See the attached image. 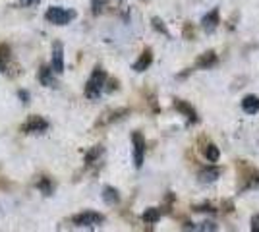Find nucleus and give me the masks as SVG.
I'll return each mask as SVG.
<instances>
[{
    "instance_id": "7",
    "label": "nucleus",
    "mask_w": 259,
    "mask_h": 232,
    "mask_svg": "<svg viewBox=\"0 0 259 232\" xmlns=\"http://www.w3.org/2000/svg\"><path fill=\"white\" fill-rule=\"evenodd\" d=\"M221 24V18H219V8H213L209 14H205L203 18H201V27H203V31L205 33H213L217 27Z\"/></svg>"
},
{
    "instance_id": "25",
    "label": "nucleus",
    "mask_w": 259,
    "mask_h": 232,
    "mask_svg": "<svg viewBox=\"0 0 259 232\" xmlns=\"http://www.w3.org/2000/svg\"><path fill=\"white\" fill-rule=\"evenodd\" d=\"M116 87H118V82H116V80H111V84L107 86V91H114Z\"/></svg>"
},
{
    "instance_id": "2",
    "label": "nucleus",
    "mask_w": 259,
    "mask_h": 232,
    "mask_svg": "<svg viewBox=\"0 0 259 232\" xmlns=\"http://www.w3.org/2000/svg\"><path fill=\"white\" fill-rule=\"evenodd\" d=\"M77 14L74 10H66V8H60V6H50L47 14H45V18H47V22L54 25H68L72 20H74Z\"/></svg>"
},
{
    "instance_id": "8",
    "label": "nucleus",
    "mask_w": 259,
    "mask_h": 232,
    "mask_svg": "<svg viewBox=\"0 0 259 232\" xmlns=\"http://www.w3.org/2000/svg\"><path fill=\"white\" fill-rule=\"evenodd\" d=\"M174 109L178 110V112H182V114H184L186 118H188V124H196L199 120L196 109H194L190 103L182 101V99H176V101H174Z\"/></svg>"
},
{
    "instance_id": "22",
    "label": "nucleus",
    "mask_w": 259,
    "mask_h": 232,
    "mask_svg": "<svg viewBox=\"0 0 259 232\" xmlns=\"http://www.w3.org/2000/svg\"><path fill=\"white\" fill-rule=\"evenodd\" d=\"M194 211H196V213H213V215L217 213V209L213 207L211 203H203V205H194Z\"/></svg>"
},
{
    "instance_id": "19",
    "label": "nucleus",
    "mask_w": 259,
    "mask_h": 232,
    "mask_svg": "<svg viewBox=\"0 0 259 232\" xmlns=\"http://www.w3.org/2000/svg\"><path fill=\"white\" fill-rule=\"evenodd\" d=\"M151 24H153V27H155L159 33H162L164 37H170V31H168V27L164 25V22H162L160 18H153V20H151Z\"/></svg>"
},
{
    "instance_id": "21",
    "label": "nucleus",
    "mask_w": 259,
    "mask_h": 232,
    "mask_svg": "<svg viewBox=\"0 0 259 232\" xmlns=\"http://www.w3.org/2000/svg\"><path fill=\"white\" fill-rule=\"evenodd\" d=\"M8 54H10L8 47H0V72H4V68H6V62H8Z\"/></svg>"
},
{
    "instance_id": "18",
    "label": "nucleus",
    "mask_w": 259,
    "mask_h": 232,
    "mask_svg": "<svg viewBox=\"0 0 259 232\" xmlns=\"http://www.w3.org/2000/svg\"><path fill=\"white\" fill-rule=\"evenodd\" d=\"M103 151H105V149H103L101 145H95L93 149H91V151H87L85 165H93V163H95V161H97L101 157V155H103Z\"/></svg>"
},
{
    "instance_id": "13",
    "label": "nucleus",
    "mask_w": 259,
    "mask_h": 232,
    "mask_svg": "<svg viewBox=\"0 0 259 232\" xmlns=\"http://www.w3.org/2000/svg\"><path fill=\"white\" fill-rule=\"evenodd\" d=\"M242 109L246 114H257L259 112V97L257 95H247L242 99Z\"/></svg>"
},
{
    "instance_id": "26",
    "label": "nucleus",
    "mask_w": 259,
    "mask_h": 232,
    "mask_svg": "<svg viewBox=\"0 0 259 232\" xmlns=\"http://www.w3.org/2000/svg\"><path fill=\"white\" fill-rule=\"evenodd\" d=\"M39 0H20V4L22 6H33V4H37Z\"/></svg>"
},
{
    "instance_id": "1",
    "label": "nucleus",
    "mask_w": 259,
    "mask_h": 232,
    "mask_svg": "<svg viewBox=\"0 0 259 232\" xmlns=\"http://www.w3.org/2000/svg\"><path fill=\"white\" fill-rule=\"evenodd\" d=\"M105 86H107V72L97 66L85 84V97L91 99V101L99 99L101 93H103V89H105Z\"/></svg>"
},
{
    "instance_id": "24",
    "label": "nucleus",
    "mask_w": 259,
    "mask_h": 232,
    "mask_svg": "<svg viewBox=\"0 0 259 232\" xmlns=\"http://www.w3.org/2000/svg\"><path fill=\"white\" fill-rule=\"evenodd\" d=\"M251 230L259 232V215H253V217H251Z\"/></svg>"
},
{
    "instance_id": "23",
    "label": "nucleus",
    "mask_w": 259,
    "mask_h": 232,
    "mask_svg": "<svg viewBox=\"0 0 259 232\" xmlns=\"http://www.w3.org/2000/svg\"><path fill=\"white\" fill-rule=\"evenodd\" d=\"M184 37H186V39H194V37H196V33H194V27H192V24H186V25H184Z\"/></svg>"
},
{
    "instance_id": "15",
    "label": "nucleus",
    "mask_w": 259,
    "mask_h": 232,
    "mask_svg": "<svg viewBox=\"0 0 259 232\" xmlns=\"http://www.w3.org/2000/svg\"><path fill=\"white\" fill-rule=\"evenodd\" d=\"M201 153H203V157L209 161V163H217V161L221 159V151H219V147L215 145V143H205V145L201 147Z\"/></svg>"
},
{
    "instance_id": "16",
    "label": "nucleus",
    "mask_w": 259,
    "mask_h": 232,
    "mask_svg": "<svg viewBox=\"0 0 259 232\" xmlns=\"http://www.w3.org/2000/svg\"><path fill=\"white\" fill-rule=\"evenodd\" d=\"M160 209H157V207H149V209H145L143 211V215H141V219H143V222H147V224H155L157 220L160 219Z\"/></svg>"
},
{
    "instance_id": "27",
    "label": "nucleus",
    "mask_w": 259,
    "mask_h": 232,
    "mask_svg": "<svg viewBox=\"0 0 259 232\" xmlns=\"http://www.w3.org/2000/svg\"><path fill=\"white\" fill-rule=\"evenodd\" d=\"M18 95H20V99H22V103H27V101H29V95H27L25 91H20Z\"/></svg>"
},
{
    "instance_id": "4",
    "label": "nucleus",
    "mask_w": 259,
    "mask_h": 232,
    "mask_svg": "<svg viewBox=\"0 0 259 232\" xmlns=\"http://www.w3.org/2000/svg\"><path fill=\"white\" fill-rule=\"evenodd\" d=\"M132 143H134V165L136 169H141L145 159V137L141 135V132L132 134Z\"/></svg>"
},
{
    "instance_id": "6",
    "label": "nucleus",
    "mask_w": 259,
    "mask_h": 232,
    "mask_svg": "<svg viewBox=\"0 0 259 232\" xmlns=\"http://www.w3.org/2000/svg\"><path fill=\"white\" fill-rule=\"evenodd\" d=\"M50 68L54 73L64 72V47H62L60 41H56L52 45V62H50Z\"/></svg>"
},
{
    "instance_id": "5",
    "label": "nucleus",
    "mask_w": 259,
    "mask_h": 232,
    "mask_svg": "<svg viewBox=\"0 0 259 232\" xmlns=\"http://www.w3.org/2000/svg\"><path fill=\"white\" fill-rule=\"evenodd\" d=\"M49 130V122L43 116H29L27 122L22 126L24 134H45Z\"/></svg>"
},
{
    "instance_id": "11",
    "label": "nucleus",
    "mask_w": 259,
    "mask_h": 232,
    "mask_svg": "<svg viewBox=\"0 0 259 232\" xmlns=\"http://www.w3.org/2000/svg\"><path fill=\"white\" fill-rule=\"evenodd\" d=\"M39 82H41V86H45V87L56 86L54 72H52V68H50V66H41V68H39Z\"/></svg>"
},
{
    "instance_id": "17",
    "label": "nucleus",
    "mask_w": 259,
    "mask_h": 232,
    "mask_svg": "<svg viewBox=\"0 0 259 232\" xmlns=\"http://www.w3.org/2000/svg\"><path fill=\"white\" fill-rule=\"evenodd\" d=\"M37 188L45 196H52V192H54V184L50 182V178H41L37 182Z\"/></svg>"
},
{
    "instance_id": "10",
    "label": "nucleus",
    "mask_w": 259,
    "mask_h": 232,
    "mask_svg": "<svg viewBox=\"0 0 259 232\" xmlns=\"http://www.w3.org/2000/svg\"><path fill=\"white\" fill-rule=\"evenodd\" d=\"M222 174V171L219 167H207V169H203V171H199L198 174V180L199 184H213L219 180V176Z\"/></svg>"
},
{
    "instance_id": "14",
    "label": "nucleus",
    "mask_w": 259,
    "mask_h": 232,
    "mask_svg": "<svg viewBox=\"0 0 259 232\" xmlns=\"http://www.w3.org/2000/svg\"><path fill=\"white\" fill-rule=\"evenodd\" d=\"M103 201H105L107 205H118V203H120V194H118V190L112 188V186H105V190H103Z\"/></svg>"
},
{
    "instance_id": "20",
    "label": "nucleus",
    "mask_w": 259,
    "mask_h": 232,
    "mask_svg": "<svg viewBox=\"0 0 259 232\" xmlns=\"http://www.w3.org/2000/svg\"><path fill=\"white\" fill-rule=\"evenodd\" d=\"M105 8H107V0H91V12L95 16H99Z\"/></svg>"
},
{
    "instance_id": "9",
    "label": "nucleus",
    "mask_w": 259,
    "mask_h": 232,
    "mask_svg": "<svg viewBox=\"0 0 259 232\" xmlns=\"http://www.w3.org/2000/svg\"><path fill=\"white\" fill-rule=\"evenodd\" d=\"M217 52L215 50H207V52H203V54H199L198 60H196V66H198L199 70H209L213 66H217Z\"/></svg>"
},
{
    "instance_id": "12",
    "label": "nucleus",
    "mask_w": 259,
    "mask_h": 232,
    "mask_svg": "<svg viewBox=\"0 0 259 232\" xmlns=\"http://www.w3.org/2000/svg\"><path fill=\"white\" fill-rule=\"evenodd\" d=\"M151 62H153V52H151V49H145L141 52V56L137 58L136 64H134V70L136 72H145L149 66H151Z\"/></svg>"
},
{
    "instance_id": "3",
    "label": "nucleus",
    "mask_w": 259,
    "mask_h": 232,
    "mask_svg": "<svg viewBox=\"0 0 259 232\" xmlns=\"http://www.w3.org/2000/svg\"><path fill=\"white\" fill-rule=\"evenodd\" d=\"M75 226H85V228H95V226H99L105 222V215H101L97 211H83V213H79V215H75L74 219H72Z\"/></svg>"
}]
</instances>
